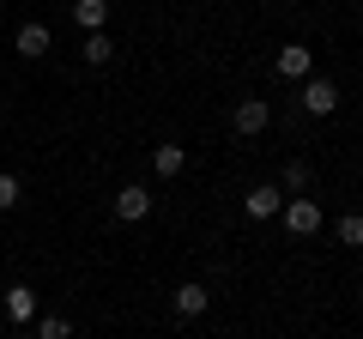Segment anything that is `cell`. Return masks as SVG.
Returning <instances> with one entry per match:
<instances>
[{"label": "cell", "instance_id": "e0dca14e", "mask_svg": "<svg viewBox=\"0 0 363 339\" xmlns=\"http://www.w3.org/2000/svg\"><path fill=\"white\" fill-rule=\"evenodd\" d=\"M13 339H37V333H30V327H13Z\"/></svg>", "mask_w": 363, "mask_h": 339}, {"label": "cell", "instance_id": "9a60e30c", "mask_svg": "<svg viewBox=\"0 0 363 339\" xmlns=\"http://www.w3.org/2000/svg\"><path fill=\"white\" fill-rule=\"evenodd\" d=\"M333 230H339V243H345V248H363V212H345Z\"/></svg>", "mask_w": 363, "mask_h": 339}, {"label": "cell", "instance_id": "8fae6325", "mask_svg": "<svg viewBox=\"0 0 363 339\" xmlns=\"http://www.w3.org/2000/svg\"><path fill=\"white\" fill-rule=\"evenodd\" d=\"M152 170L169 182V176H182V170H188V152H182V145H157V152H152Z\"/></svg>", "mask_w": 363, "mask_h": 339}, {"label": "cell", "instance_id": "ba28073f", "mask_svg": "<svg viewBox=\"0 0 363 339\" xmlns=\"http://www.w3.org/2000/svg\"><path fill=\"white\" fill-rule=\"evenodd\" d=\"M6 321H13V327H30V321H37V291H30V285H13V291H6Z\"/></svg>", "mask_w": 363, "mask_h": 339}, {"label": "cell", "instance_id": "8992f818", "mask_svg": "<svg viewBox=\"0 0 363 339\" xmlns=\"http://www.w3.org/2000/svg\"><path fill=\"white\" fill-rule=\"evenodd\" d=\"M279 206H285V188H248V194H242V212H248V218H279Z\"/></svg>", "mask_w": 363, "mask_h": 339}, {"label": "cell", "instance_id": "2e32d148", "mask_svg": "<svg viewBox=\"0 0 363 339\" xmlns=\"http://www.w3.org/2000/svg\"><path fill=\"white\" fill-rule=\"evenodd\" d=\"M18 194H25V188H18V176H6V170H0V212H13Z\"/></svg>", "mask_w": 363, "mask_h": 339}, {"label": "cell", "instance_id": "7a4b0ae2", "mask_svg": "<svg viewBox=\"0 0 363 339\" xmlns=\"http://www.w3.org/2000/svg\"><path fill=\"white\" fill-rule=\"evenodd\" d=\"M230 128L242 133V140H260V133L272 128V104H267V97H242L236 116H230Z\"/></svg>", "mask_w": 363, "mask_h": 339}, {"label": "cell", "instance_id": "3957f363", "mask_svg": "<svg viewBox=\"0 0 363 339\" xmlns=\"http://www.w3.org/2000/svg\"><path fill=\"white\" fill-rule=\"evenodd\" d=\"M272 67H279V79H315V49H303V43H285V49L272 55Z\"/></svg>", "mask_w": 363, "mask_h": 339}, {"label": "cell", "instance_id": "5bb4252c", "mask_svg": "<svg viewBox=\"0 0 363 339\" xmlns=\"http://www.w3.org/2000/svg\"><path fill=\"white\" fill-rule=\"evenodd\" d=\"M30 333H37V339H73V321H67V315H37Z\"/></svg>", "mask_w": 363, "mask_h": 339}, {"label": "cell", "instance_id": "30bf717a", "mask_svg": "<svg viewBox=\"0 0 363 339\" xmlns=\"http://www.w3.org/2000/svg\"><path fill=\"white\" fill-rule=\"evenodd\" d=\"M73 18L85 25V37H91V30H104L109 25V0H73Z\"/></svg>", "mask_w": 363, "mask_h": 339}, {"label": "cell", "instance_id": "277c9868", "mask_svg": "<svg viewBox=\"0 0 363 339\" xmlns=\"http://www.w3.org/2000/svg\"><path fill=\"white\" fill-rule=\"evenodd\" d=\"M303 109H309V116H333L339 109V85L333 79H303Z\"/></svg>", "mask_w": 363, "mask_h": 339}, {"label": "cell", "instance_id": "9c48e42d", "mask_svg": "<svg viewBox=\"0 0 363 339\" xmlns=\"http://www.w3.org/2000/svg\"><path fill=\"white\" fill-rule=\"evenodd\" d=\"M206 303H212V291L200 285V279H188V285H176V315H188V321H194V315H206Z\"/></svg>", "mask_w": 363, "mask_h": 339}, {"label": "cell", "instance_id": "52a82bcc", "mask_svg": "<svg viewBox=\"0 0 363 339\" xmlns=\"http://www.w3.org/2000/svg\"><path fill=\"white\" fill-rule=\"evenodd\" d=\"M49 25H37V18H30V25H18V37H13V49L25 55V61H43V55H49Z\"/></svg>", "mask_w": 363, "mask_h": 339}, {"label": "cell", "instance_id": "7c38bea8", "mask_svg": "<svg viewBox=\"0 0 363 339\" xmlns=\"http://www.w3.org/2000/svg\"><path fill=\"white\" fill-rule=\"evenodd\" d=\"M79 55H85V67H109V55H116L109 30H91V37H85V49H79Z\"/></svg>", "mask_w": 363, "mask_h": 339}, {"label": "cell", "instance_id": "4fadbf2b", "mask_svg": "<svg viewBox=\"0 0 363 339\" xmlns=\"http://www.w3.org/2000/svg\"><path fill=\"white\" fill-rule=\"evenodd\" d=\"M309 182H315V170L303 164V157H291V164H285V176H279V188H285V194H303Z\"/></svg>", "mask_w": 363, "mask_h": 339}, {"label": "cell", "instance_id": "6da1fadb", "mask_svg": "<svg viewBox=\"0 0 363 339\" xmlns=\"http://www.w3.org/2000/svg\"><path fill=\"white\" fill-rule=\"evenodd\" d=\"M279 218H285V230H291V236H315V230H321V206H315L309 194H285Z\"/></svg>", "mask_w": 363, "mask_h": 339}, {"label": "cell", "instance_id": "5b68a950", "mask_svg": "<svg viewBox=\"0 0 363 339\" xmlns=\"http://www.w3.org/2000/svg\"><path fill=\"white\" fill-rule=\"evenodd\" d=\"M145 212H152V188H140V182H128V188H116V218H128V224H140Z\"/></svg>", "mask_w": 363, "mask_h": 339}]
</instances>
